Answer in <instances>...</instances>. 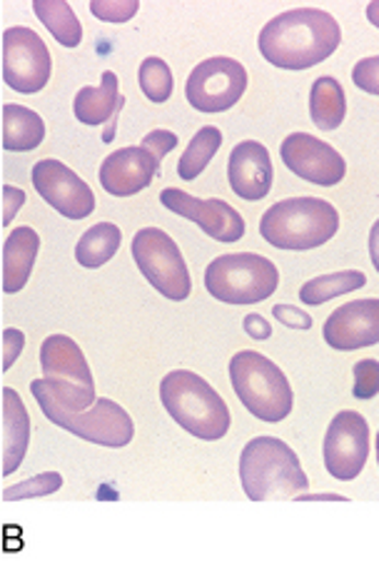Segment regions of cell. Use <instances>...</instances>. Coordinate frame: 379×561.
Segmentation results:
<instances>
[{
    "instance_id": "1f68e13d",
    "label": "cell",
    "mask_w": 379,
    "mask_h": 561,
    "mask_svg": "<svg viewBox=\"0 0 379 561\" xmlns=\"http://www.w3.org/2000/svg\"><path fill=\"white\" fill-rule=\"evenodd\" d=\"M352 83L369 95H379V56L359 60L352 68Z\"/></svg>"
},
{
    "instance_id": "5b68a950",
    "label": "cell",
    "mask_w": 379,
    "mask_h": 561,
    "mask_svg": "<svg viewBox=\"0 0 379 561\" xmlns=\"http://www.w3.org/2000/svg\"><path fill=\"white\" fill-rule=\"evenodd\" d=\"M234 394L260 422L277 424L292 412L295 394L283 369L255 350H242L230 359Z\"/></svg>"
},
{
    "instance_id": "484cf974",
    "label": "cell",
    "mask_w": 379,
    "mask_h": 561,
    "mask_svg": "<svg viewBox=\"0 0 379 561\" xmlns=\"http://www.w3.org/2000/svg\"><path fill=\"white\" fill-rule=\"evenodd\" d=\"M367 285V275L359 270H342V273L314 277L310 283H305L300 289V302L305 305H324L335 300L340 295L355 293Z\"/></svg>"
},
{
    "instance_id": "3957f363",
    "label": "cell",
    "mask_w": 379,
    "mask_h": 561,
    "mask_svg": "<svg viewBox=\"0 0 379 561\" xmlns=\"http://www.w3.org/2000/svg\"><path fill=\"white\" fill-rule=\"evenodd\" d=\"M160 402L170 417L197 439H222L230 430L228 404L207 379L190 369H175L162 377Z\"/></svg>"
},
{
    "instance_id": "8d00e7d4",
    "label": "cell",
    "mask_w": 379,
    "mask_h": 561,
    "mask_svg": "<svg viewBox=\"0 0 379 561\" xmlns=\"http://www.w3.org/2000/svg\"><path fill=\"white\" fill-rule=\"evenodd\" d=\"M3 197H5L3 225H11L13 222V215L25 205V193H23V190L13 187V185H3Z\"/></svg>"
},
{
    "instance_id": "30bf717a",
    "label": "cell",
    "mask_w": 379,
    "mask_h": 561,
    "mask_svg": "<svg viewBox=\"0 0 379 561\" xmlns=\"http://www.w3.org/2000/svg\"><path fill=\"white\" fill-rule=\"evenodd\" d=\"M53 70L50 50L31 28H8L3 33V78L15 93L33 95L48 85Z\"/></svg>"
},
{
    "instance_id": "cb8c5ba5",
    "label": "cell",
    "mask_w": 379,
    "mask_h": 561,
    "mask_svg": "<svg viewBox=\"0 0 379 561\" xmlns=\"http://www.w3.org/2000/svg\"><path fill=\"white\" fill-rule=\"evenodd\" d=\"M123 232L113 222H97L90 228L76 245V260L88 270L103 267L120 250Z\"/></svg>"
},
{
    "instance_id": "d4e9b609",
    "label": "cell",
    "mask_w": 379,
    "mask_h": 561,
    "mask_svg": "<svg viewBox=\"0 0 379 561\" xmlns=\"http://www.w3.org/2000/svg\"><path fill=\"white\" fill-rule=\"evenodd\" d=\"M33 11L62 48H78L83 41V25L66 0H35Z\"/></svg>"
},
{
    "instance_id": "d6986e66",
    "label": "cell",
    "mask_w": 379,
    "mask_h": 561,
    "mask_svg": "<svg viewBox=\"0 0 379 561\" xmlns=\"http://www.w3.org/2000/svg\"><path fill=\"white\" fill-rule=\"evenodd\" d=\"M31 442V417L13 387L3 389V474L11 477L25 459Z\"/></svg>"
},
{
    "instance_id": "ffe728a7",
    "label": "cell",
    "mask_w": 379,
    "mask_h": 561,
    "mask_svg": "<svg viewBox=\"0 0 379 561\" xmlns=\"http://www.w3.org/2000/svg\"><path fill=\"white\" fill-rule=\"evenodd\" d=\"M125 98L120 95V83L113 70L103 72V80L97 88H80L73 103V113L83 125H105L115 115H120Z\"/></svg>"
},
{
    "instance_id": "ab89813d",
    "label": "cell",
    "mask_w": 379,
    "mask_h": 561,
    "mask_svg": "<svg viewBox=\"0 0 379 561\" xmlns=\"http://www.w3.org/2000/svg\"><path fill=\"white\" fill-rule=\"evenodd\" d=\"M367 18H369V23L377 25V28H379V0H375V3L367 5Z\"/></svg>"
},
{
    "instance_id": "6da1fadb",
    "label": "cell",
    "mask_w": 379,
    "mask_h": 561,
    "mask_svg": "<svg viewBox=\"0 0 379 561\" xmlns=\"http://www.w3.org/2000/svg\"><path fill=\"white\" fill-rule=\"evenodd\" d=\"M340 23L320 8L279 13L260 31L257 48L267 62L283 70H307L340 48Z\"/></svg>"
},
{
    "instance_id": "9c48e42d",
    "label": "cell",
    "mask_w": 379,
    "mask_h": 561,
    "mask_svg": "<svg viewBox=\"0 0 379 561\" xmlns=\"http://www.w3.org/2000/svg\"><path fill=\"white\" fill-rule=\"evenodd\" d=\"M41 410L60 430H68L80 439L93 442V445L120 449L130 445L135 437L130 414L113 400H105V397L95 400V404L83 412H66L58 410V407H41Z\"/></svg>"
},
{
    "instance_id": "7402d4cb",
    "label": "cell",
    "mask_w": 379,
    "mask_h": 561,
    "mask_svg": "<svg viewBox=\"0 0 379 561\" xmlns=\"http://www.w3.org/2000/svg\"><path fill=\"white\" fill-rule=\"evenodd\" d=\"M45 138L43 117L31 107L3 105V148L11 152L35 150Z\"/></svg>"
},
{
    "instance_id": "4316f807",
    "label": "cell",
    "mask_w": 379,
    "mask_h": 561,
    "mask_svg": "<svg viewBox=\"0 0 379 561\" xmlns=\"http://www.w3.org/2000/svg\"><path fill=\"white\" fill-rule=\"evenodd\" d=\"M222 145V133L218 128H213V125H205V128L197 130L193 135V140H190L187 150L183 152V158L177 162V175L180 180H190L200 178L203 170L210 165V160L215 158V152L220 150Z\"/></svg>"
},
{
    "instance_id": "d590c367",
    "label": "cell",
    "mask_w": 379,
    "mask_h": 561,
    "mask_svg": "<svg viewBox=\"0 0 379 561\" xmlns=\"http://www.w3.org/2000/svg\"><path fill=\"white\" fill-rule=\"evenodd\" d=\"M242 328H245L248 337L257 342H265L273 337V324H269L263 314H248L245 322H242Z\"/></svg>"
},
{
    "instance_id": "e575fe53",
    "label": "cell",
    "mask_w": 379,
    "mask_h": 561,
    "mask_svg": "<svg viewBox=\"0 0 379 561\" xmlns=\"http://www.w3.org/2000/svg\"><path fill=\"white\" fill-rule=\"evenodd\" d=\"M25 347V334L21 330H3V369H11Z\"/></svg>"
},
{
    "instance_id": "f546056e",
    "label": "cell",
    "mask_w": 379,
    "mask_h": 561,
    "mask_svg": "<svg viewBox=\"0 0 379 561\" xmlns=\"http://www.w3.org/2000/svg\"><path fill=\"white\" fill-rule=\"evenodd\" d=\"M138 11H140V3H135V0H93V3H90V13L101 18L105 23H115V25L133 21Z\"/></svg>"
},
{
    "instance_id": "603a6c76",
    "label": "cell",
    "mask_w": 379,
    "mask_h": 561,
    "mask_svg": "<svg viewBox=\"0 0 379 561\" xmlns=\"http://www.w3.org/2000/svg\"><path fill=\"white\" fill-rule=\"evenodd\" d=\"M310 115L320 130H337L345 123L347 101L345 90L332 76H322L310 90Z\"/></svg>"
},
{
    "instance_id": "d6a6232c",
    "label": "cell",
    "mask_w": 379,
    "mask_h": 561,
    "mask_svg": "<svg viewBox=\"0 0 379 561\" xmlns=\"http://www.w3.org/2000/svg\"><path fill=\"white\" fill-rule=\"evenodd\" d=\"M142 148L150 150L152 156L162 162V158H165L170 150L177 148V135L170 130H152L142 138Z\"/></svg>"
},
{
    "instance_id": "60d3db41",
    "label": "cell",
    "mask_w": 379,
    "mask_h": 561,
    "mask_svg": "<svg viewBox=\"0 0 379 561\" xmlns=\"http://www.w3.org/2000/svg\"><path fill=\"white\" fill-rule=\"evenodd\" d=\"M377 465H379V432H377Z\"/></svg>"
},
{
    "instance_id": "277c9868",
    "label": "cell",
    "mask_w": 379,
    "mask_h": 561,
    "mask_svg": "<svg viewBox=\"0 0 379 561\" xmlns=\"http://www.w3.org/2000/svg\"><path fill=\"white\" fill-rule=\"evenodd\" d=\"M340 230V213L322 197H290L275 203L260 220V234L277 250H314Z\"/></svg>"
},
{
    "instance_id": "52a82bcc",
    "label": "cell",
    "mask_w": 379,
    "mask_h": 561,
    "mask_svg": "<svg viewBox=\"0 0 379 561\" xmlns=\"http://www.w3.org/2000/svg\"><path fill=\"white\" fill-rule=\"evenodd\" d=\"M133 260L142 277L158 289L162 297L183 302L193 289L187 265L177 242L160 228H142L133 238Z\"/></svg>"
},
{
    "instance_id": "9a60e30c",
    "label": "cell",
    "mask_w": 379,
    "mask_h": 561,
    "mask_svg": "<svg viewBox=\"0 0 379 561\" xmlns=\"http://www.w3.org/2000/svg\"><path fill=\"white\" fill-rule=\"evenodd\" d=\"M324 342L332 350L352 352L379 342V300H355L337 307L324 322Z\"/></svg>"
},
{
    "instance_id": "ac0fdd59",
    "label": "cell",
    "mask_w": 379,
    "mask_h": 561,
    "mask_svg": "<svg viewBox=\"0 0 379 561\" xmlns=\"http://www.w3.org/2000/svg\"><path fill=\"white\" fill-rule=\"evenodd\" d=\"M41 367L43 377L53 379L73 389H83V392H95L93 373H90L85 355L80 352L78 342H73L68 334H50L41 345Z\"/></svg>"
},
{
    "instance_id": "74e56055",
    "label": "cell",
    "mask_w": 379,
    "mask_h": 561,
    "mask_svg": "<svg viewBox=\"0 0 379 561\" xmlns=\"http://www.w3.org/2000/svg\"><path fill=\"white\" fill-rule=\"evenodd\" d=\"M369 257H372V265L379 273V220L369 230Z\"/></svg>"
},
{
    "instance_id": "5bb4252c",
    "label": "cell",
    "mask_w": 379,
    "mask_h": 561,
    "mask_svg": "<svg viewBox=\"0 0 379 561\" xmlns=\"http://www.w3.org/2000/svg\"><path fill=\"white\" fill-rule=\"evenodd\" d=\"M160 203L165 205L170 213L195 222L205 234H210V238L218 242H225V245L242 240V234H245V220H242V215L234 210L232 205L218 201V197H213V201H200V197L187 195L183 190L168 187L160 193Z\"/></svg>"
},
{
    "instance_id": "83f0119b",
    "label": "cell",
    "mask_w": 379,
    "mask_h": 561,
    "mask_svg": "<svg viewBox=\"0 0 379 561\" xmlns=\"http://www.w3.org/2000/svg\"><path fill=\"white\" fill-rule=\"evenodd\" d=\"M138 83L150 103H168L170 95H173V88H175L173 70H170L165 60L156 58V56L140 62Z\"/></svg>"
},
{
    "instance_id": "8fae6325",
    "label": "cell",
    "mask_w": 379,
    "mask_h": 561,
    "mask_svg": "<svg viewBox=\"0 0 379 561\" xmlns=\"http://www.w3.org/2000/svg\"><path fill=\"white\" fill-rule=\"evenodd\" d=\"M324 469L340 482H352L365 469L369 455V427L359 412L345 410L330 422L324 434Z\"/></svg>"
},
{
    "instance_id": "4fadbf2b",
    "label": "cell",
    "mask_w": 379,
    "mask_h": 561,
    "mask_svg": "<svg viewBox=\"0 0 379 561\" xmlns=\"http://www.w3.org/2000/svg\"><path fill=\"white\" fill-rule=\"evenodd\" d=\"M283 162L297 178L312 185L332 187L340 185L347 175V162L330 142L314 138L310 133L287 135L279 148Z\"/></svg>"
},
{
    "instance_id": "f35d334b",
    "label": "cell",
    "mask_w": 379,
    "mask_h": 561,
    "mask_svg": "<svg viewBox=\"0 0 379 561\" xmlns=\"http://www.w3.org/2000/svg\"><path fill=\"white\" fill-rule=\"evenodd\" d=\"M295 502H349V500L340 494H300Z\"/></svg>"
},
{
    "instance_id": "4dcf8cb0",
    "label": "cell",
    "mask_w": 379,
    "mask_h": 561,
    "mask_svg": "<svg viewBox=\"0 0 379 561\" xmlns=\"http://www.w3.org/2000/svg\"><path fill=\"white\" fill-rule=\"evenodd\" d=\"M352 394L357 400H372L379 394V362L377 359H359L355 365V387Z\"/></svg>"
},
{
    "instance_id": "44dd1931",
    "label": "cell",
    "mask_w": 379,
    "mask_h": 561,
    "mask_svg": "<svg viewBox=\"0 0 379 561\" xmlns=\"http://www.w3.org/2000/svg\"><path fill=\"white\" fill-rule=\"evenodd\" d=\"M38 250L41 238L33 228H18L8 234L3 245V289L8 295L21 293L28 285Z\"/></svg>"
},
{
    "instance_id": "e0dca14e",
    "label": "cell",
    "mask_w": 379,
    "mask_h": 561,
    "mask_svg": "<svg viewBox=\"0 0 379 561\" xmlns=\"http://www.w3.org/2000/svg\"><path fill=\"white\" fill-rule=\"evenodd\" d=\"M228 178L232 193L248 203H257L267 197L273 187V160L263 142L245 140L232 148L228 162Z\"/></svg>"
},
{
    "instance_id": "7a4b0ae2",
    "label": "cell",
    "mask_w": 379,
    "mask_h": 561,
    "mask_svg": "<svg viewBox=\"0 0 379 561\" xmlns=\"http://www.w3.org/2000/svg\"><path fill=\"white\" fill-rule=\"evenodd\" d=\"M240 482L250 502L297 500L310 479L295 449L277 437H255L240 455Z\"/></svg>"
},
{
    "instance_id": "7c38bea8",
    "label": "cell",
    "mask_w": 379,
    "mask_h": 561,
    "mask_svg": "<svg viewBox=\"0 0 379 561\" xmlns=\"http://www.w3.org/2000/svg\"><path fill=\"white\" fill-rule=\"evenodd\" d=\"M33 187L48 203L53 210H58L68 220H85L95 210V195L83 178H78L60 160H38L33 165Z\"/></svg>"
},
{
    "instance_id": "f1b7e54d",
    "label": "cell",
    "mask_w": 379,
    "mask_h": 561,
    "mask_svg": "<svg viewBox=\"0 0 379 561\" xmlns=\"http://www.w3.org/2000/svg\"><path fill=\"white\" fill-rule=\"evenodd\" d=\"M62 486V477L58 472H43L38 477L25 479V482L15 486H5L3 500L5 502H18V500H38V496H48L58 492Z\"/></svg>"
},
{
    "instance_id": "ba28073f",
    "label": "cell",
    "mask_w": 379,
    "mask_h": 561,
    "mask_svg": "<svg viewBox=\"0 0 379 561\" xmlns=\"http://www.w3.org/2000/svg\"><path fill=\"white\" fill-rule=\"evenodd\" d=\"M248 90V70L234 58H207L190 72L187 103L200 113H225L240 103Z\"/></svg>"
},
{
    "instance_id": "8992f818",
    "label": "cell",
    "mask_w": 379,
    "mask_h": 561,
    "mask_svg": "<svg viewBox=\"0 0 379 561\" xmlns=\"http://www.w3.org/2000/svg\"><path fill=\"white\" fill-rule=\"evenodd\" d=\"M279 273L273 260L255 252L215 257L205 270V287L225 305H257L275 295Z\"/></svg>"
},
{
    "instance_id": "836d02e7",
    "label": "cell",
    "mask_w": 379,
    "mask_h": 561,
    "mask_svg": "<svg viewBox=\"0 0 379 561\" xmlns=\"http://www.w3.org/2000/svg\"><path fill=\"white\" fill-rule=\"evenodd\" d=\"M273 314L285 324V328H292V330H310L312 328V317L295 305H275Z\"/></svg>"
},
{
    "instance_id": "2e32d148",
    "label": "cell",
    "mask_w": 379,
    "mask_h": 561,
    "mask_svg": "<svg viewBox=\"0 0 379 561\" xmlns=\"http://www.w3.org/2000/svg\"><path fill=\"white\" fill-rule=\"evenodd\" d=\"M158 173L160 160L140 145V148H120L113 156H107L97 178H101L105 193L115 197H130L150 187Z\"/></svg>"
}]
</instances>
